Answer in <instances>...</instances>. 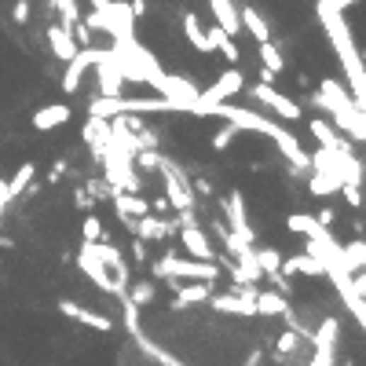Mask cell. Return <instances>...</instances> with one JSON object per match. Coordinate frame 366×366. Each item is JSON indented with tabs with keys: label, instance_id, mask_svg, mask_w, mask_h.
Segmentation results:
<instances>
[{
	"label": "cell",
	"instance_id": "obj_1",
	"mask_svg": "<svg viewBox=\"0 0 366 366\" xmlns=\"http://www.w3.org/2000/svg\"><path fill=\"white\" fill-rule=\"evenodd\" d=\"M315 15H319L322 30H326L333 52H337V62H341L344 77H348V84H352V99H355V106L366 114V62H362V55H359V48H355V40H352L348 23H344V15H341L337 8H330L326 0H319V4H315Z\"/></svg>",
	"mask_w": 366,
	"mask_h": 366
},
{
	"label": "cell",
	"instance_id": "obj_2",
	"mask_svg": "<svg viewBox=\"0 0 366 366\" xmlns=\"http://www.w3.org/2000/svg\"><path fill=\"white\" fill-rule=\"evenodd\" d=\"M158 278H190V282H217L220 278V264L217 261H180V256H161L150 264Z\"/></svg>",
	"mask_w": 366,
	"mask_h": 366
},
{
	"label": "cell",
	"instance_id": "obj_3",
	"mask_svg": "<svg viewBox=\"0 0 366 366\" xmlns=\"http://www.w3.org/2000/svg\"><path fill=\"white\" fill-rule=\"evenodd\" d=\"M158 172H161V183H165V202L176 205L180 212L195 209V195H190V183L180 176V168L172 161H165V158H158Z\"/></svg>",
	"mask_w": 366,
	"mask_h": 366
},
{
	"label": "cell",
	"instance_id": "obj_4",
	"mask_svg": "<svg viewBox=\"0 0 366 366\" xmlns=\"http://www.w3.org/2000/svg\"><path fill=\"white\" fill-rule=\"evenodd\" d=\"M147 84H150V88H158L165 99H180V103H195V99H198L195 81H187V77H180V74H165V70H158V74L147 77Z\"/></svg>",
	"mask_w": 366,
	"mask_h": 366
},
{
	"label": "cell",
	"instance_id": "obj_5",
	"mask_svg": "<svg viewBox=\"0 0 366 366\" xmlns=\"http://www.w3.org/2000/svg\"><path fill=\"white\" fill-rule=\"evenodd\" d=\"M96 81H99V96H121L125 77H121V67H118L114 48L99 52V62H96Z\"/></svg>",
	"mask_w": 366,
	"mask_h": 366
},
{
	"label": "cell",
	"instance_id": "obj_6",
	"mask_svg": "<svg viewBox=\"0 0 366 366\" xmlns=\"http://www.w3.org/2000/svg\"><path fill=\"white\" fill-rule=\"evenodd\" d=\"M77 268H81L84 275H88V278H92V282H96L103 293H110V297H125V293H121V286L114 282L110 268H106L103 261H96V256H92L88 249H84V246H81V253H77Z\"/></svg>",
	"mask_w": 366,
	"mask_h": 366
},
{
	"label": "cell",
	"instance_id": "obj_7",
	"mask_svg": "<svg viewBox=\"0 0 366 366\" xmlns=\"http://www.w3.org/2000/svg\"><path fill=\"white\" fill-rule=\"evenodd\" d=\"M165 282L176 290L172 311H187L190 304H209V297H212V282H180V278H165Z\"/></svg>",
	"mask_w": 366,
	"mask_h": 366
},
{
	"label": "cell",
	"instance_id": "obj_8",
	"mask_svg": "<svg viewBox=\"0 0 366 366\" xmlns=\"http://www.w3.org/2000/svg\"><path fill=\"white\" fill-rule=\"evenodd\" d=\"M253 99L264 103L268 110H275L282 121H300V106H297L293 99H286L282 92L275 88V84H256V88H253Z\"/></svg>",
	"mask_w": 366,
	"mask_h": 366
},
{
	"label": "cell",
	"instance_id": "obj_9",
	"mask_svg": "<svg viewBox=\"0 0 366 366\" xmlns=\"http://www.w3.org/2000/svg\"><path fill=\"white\" fill-rule=\"evenodd\" d=\"M99 52L103 48H88V45L77 48V55L67 62V70H62V92H77L81 88V77H84V70H88V67H96V62H99Z\"/></svg>",
	"mask_w": 366,
	"mask_h": 366
},
{
	"label": "cell",
	"instance_id": "obj_10",
	"mask_svg": "<svg viewBox=\"0 0 366 366\" xmlns=\"http://www.w3.org/2000/svg\"><path fill=\"white\" fill-rule=\"evenodd\" d=\"M224 217L231 220V234H239L242 242H253V227H249V217H246V198H242V190H231V195L224 198Z\"/></svg>",
	"mask_w": 366,
	"mask_h": 366
},
{
	"label": "cell",
	"instance_id": "obj_11",
	"mask_svg": "<svg viewBox=\"0 0 366 366\" xmlns=\"http://www.w3.org/2000/svg\"><path fill=\"white\" fill-rule=\"evenodd\" d=\"M110 198H114V209H118V220L136 234V220L150 212V202L143 195H128V190H118V195H110Z\"/></svg>",
	"mask_w": 366,
	"mask_h": 366
},
{
	"label": "cell",
	"instance_id": "obj_12",
	"mask_svg": "<svg viewBox=\"0 0 366 366\" xmlns=\"http://www.w3.org/2000/svg\"><path fill=\"white\" fill-rule=\"evenodd\" d=\"M242 88H246L242 70L231 67V70H224V74L217 77V84H212L209 92H198V99H202V103H224V99H231V96H239Z\"/></svg>",
	"mask_w": 366,
	"mask_h": 366
},
{
	"label": "cell",
	"instance_id": "obj_13",
	"mask_svg": "<svg viewBox=\"0 0 366 366\" xmlns=\"http://www.w3.org/2000/svg\"><path fill=\"white\" fill-rule=\"evenodd\" d=\"M59 311L67 315V319H74V322H81V326L99 330V333H110L114 330V319L110 315H99V311L84 308V304H74V300H59Z\"/></svg>",
	"mask_w": 366,
	"mask_h": 366
},
{
	"label": "cell",
	"instance_id": "obj_14",
	"mask_svg": "<svg viewBox=\"0 0 366 366\" xmlns=\"http://www.w3.org/2000/svg\"><path fill=\"white\" fill-rule=\"evenodd\" d=\"M180 239H183V249L190 253V261H217V249L209 246L205 231H202L198 224H187V227H180Z\"/></svg>",
	"mask_w": 366,
	"mask_h": 366
},
{
	"label": "cell",
	"instance_id": "obj_15",
	"mask_svg": "<svg viewBox=\"0 0 366 366\" xmlns=\"http://www.w3.org/2000/svg\"><path fill=\"white\" fill-rule=\"evenodd\" d=\"M70 118H74L70 103H48V106H40V110L33 114V128H37V132H52V128L67 125Z\"/></svg>",
	"mask_w": 366,
	"mask_h": 366
},
{
	"label": "cell",
	"instance_id": "obj_16",
	"mask_svg": "<svg viewBox=\"0 0 366 366\" xmlns=\"http://www.w3.org/2000/svg\"><path fill=\"white\" fill-rule=\"evenodd\" d=\"M209 304H212V311H220V315H246V319L256 315V300H246L239 293H212Z\"/></svg>",
	"mask_w": 366,
	"mask_h": 366
},
{
	"label": "cell",
	"instance_id": "obj_17",
	"mask_svg": "<svg viewBox=\"0 0 366 366\" xmlns=\"http://www.w3.org/2000/svg\"><path fill=\"white\" fill-rule=\"evenodd\" d=\"M209 11H212L217 26H220L227 37H239V33H242V18H239V8H234V0H209Z\"/></svg>",
	"mask_w": 366,
	"mask_h": 366
},
{
	"label": "cell",
	"instance_id": "obj_18",
	"mask_svg": "<svg viewBox=\"0 0 366 366\" xmlns=\"http://www.w3.org/2000/svg\"><path fill=\"white\" fill-rule=\"evenodd\" d=\"M308 132L319 139V147H322V150H352V143L344 139V136H337V128H333L330 121H322V118L308 121Z\"/></svg>",
	"mask_w": 366,
	"mask_h": 366
},
{
	"label": "cell",
	"instance_id": "obj_19",
	"mask_svg": "<svg viewBox=\"0 0 366 366\" xmlns=\"http://www.w3.org/2000/svg\"><path fill=\"white\" fill-rule=\"evenodd\" d=\"M84 143H88L92 147V154L99 158L103 154V147L106 143H110V118H88V121H84Z\"/></svg>",
	"mask_w": 366,
	"mask_h": 366
},
{
	"label": "cell",
	"instance_id": "obj_20",
	"mask_svg": "<svg viewBox=\"0 0 366 366\" xmlns=\"http://www.w3.org/2000/svg\"><path fill=\"white\" fill-rule=\"evenodd\" d=\"M176 231V220H158L154 212H147V217L136 220V239L150 242V239H168V234Z\"/></svg>",
	"mask_w": 366,
	"mask_h": 366
},
{
	"label": "cell",
	"instance_id": "obj_21",
	"mask_svg": "<svg viewBox=\"0 0 366 366\" xmlns=\"http://www.w3.org/2000/svg\"><path fill=\"white\" fill-rule=\"evenodd\" d=\"M205 37H209V45H212V52H220L227 62H231V67H234V62H239L242 59V52H239V45H234V37H227L217 23H212L209 30H205Z\"/></svg>",
	"mask_w": 366,
	"mask_h": 366
},
{
	"label": "cell",
	"instance_id": "obj_22",
	"mask_svg": "<svg viewBox=\"0 0 366 366\" xmlns=\"http://www.w3.org/2000/svg\"><path fill=\"white\" fill-rule=\"evenodd\" d=\"M48 45H52V52H55L62 62H70V59L77 55V40H74V33H70L67 26H52V30H48Z\"/></svg>",
	"mask_w": 366,
	"mask_h": 366
},
{
	"label": "cell",
	"instance_id": "obj_23",
	"mask_svg": "<svg viewBox=\"0 0 366 366\" xmlns=\"http://www.w3.org/2000/svg\"><path fill=\"white\" fill-rule=\"evenodd\" d=\"M239 18H242V30L256 40V45H264V40H271V30H268V23H264V15L256 11V8H242L239 11Z\"/></svg>",
	"mask_w": 366,
	"mask_h": 366
},
{
	"label": "cell",
	"instance_id": "obj_24",
	"mask_svg": "<svg viewBox=\"0 0 366 366\" xmlns=\"http://www.w3.org/2000/svg\"><path fill=\"white\" fill-rule=\"evenodd\" d=\"M183 33H187V40H190V48H195V52H212V45H209V37H205V30H202L195 11L183 15Z\"/></svg>",
	"mask_w": 366,
	"mask_h": 366
},
{
	"label": "cell",
	"instance_id": "obj_25",
	"mask_svg": "<svg viewBox=\"0 0 366 366\" xmlns=\"http://www.w3.org/2000/svg\"><path fill=\"white\" fill-rule=\"evenodd\" d=\"M33 176H37V165H33V161H23V165H18V172L8 180V198L15 202L18 195H26V187L33 183Z\"/></svg>",
	"mask_w": 366,
	"mask_h": 366
},
{
	"label": "cell",
	"instance_id": "obj_26",
	"mask_svg": "<svg viewBox=\"0 0 366 366\" xmlns=\"http://www.w3.org/2000/svg\"><path fill=\"white\" fill-rule=\"evenodd\" d=\"M256 315H290V304L282 293H256Z\"/></svg>",
	"mask_w": 366,
	"mask_h": 366
},
{
	"label": "cell",
	"instance_id": "obj_27",
	"mask_svg": "<svg viewBox=\"0 0 366 366\" xmlns=\"http://www.w3.org/2000/svg\"><path fill=\"white\" fill-rule=\"evenodd\" d=\"M256 264H261V275H264V278H275L278 271H282V253L261 246V249H256Z\"/></svg>",
	"mask_w": 366,
	"mask_h": 366
},
{
	"label": "cell",
	"instance_id": "obj_28",
	"mask_svg": "<svg viewBox=\"0 0 366 366\" xmlns=\"http://www.w3.org/2000/svg\"><path fill=\"white\" fill-rule=\"evenodd\" d=\"M308 190H311V195H319V198H326V195H337V190H341V180L326 176V172H315V176L308 180Z\"/></svg>",
	"mask_w": 366,
	"mask_h": 366
},
{
	"label": "cell",
	"instance_id": "obj_29",
	"mask_svg": "<svg viewBox=\"0 0 366 366\" xmlns=\"http://www.w3.org/2000/svg\"><path fill=\"white\" fill-rule=\"evenodd\" d=\"M261 62H264V70H271V74H282L286 70V59H282V52H278L271 40H264V45H261Z\"/></svg>",
	"mask_w": 366,
	"mask_h": 366
},
{
	"label": "cell",
	"instance_id": "obj_30",
	"mask_svg": "<svg viewBox=\"0 0 366 366\" xmlns=\"http://www.w3.org/2000/svg\"><path fill=\"white\" fill-rule=\"evenodd\" d=\"M128 300H132V304H150V300H154V282H136V286H128V293H125Z\"/></svg>",
	"mask_w": 366,
	"mask_h": 366
},
{
	"label": "cell",
	"instance_id": "obj_31",
	"mask_svg": "<svg viewBox=\"0 0 366 366\" xmlns=\"http://www.w3.org/2000/svg\"><path fill=\"white\" fill-rule=\"evenodd\" d=\"M344 308L352 311V319L359 322V330L366 333V300H362L359 293H352V297H344Z\"/></svg>",
	"mask_w": 366,
	"mask_h": 366
},
{
	"label": "cell",
	"instance_id": "obj_32",
	"mask_svg": "<svg viewBox=\"0 0 366 366\" xmlns=\"http://www.w3.org/2000/svg\"><path fill=\"white\" fill-rule=\"evenodd\" d=\"M333 337H337V319H326L315 333V348H333Z\"/></svg>",
	"mask_w": 366,
	"mask_h": 366
},
{
	"label": "cell",
	"instance_id": "obj_33",
	"mask_svg": "<svg viewBox=\"0 0 366 366\" xmlns=\"http://www.w3.org/2000/svg\"><path fill=\"white\" fill-rule=\"evenodd\" d=\"M81 234H84V242H99V239H106V234H103V220H99V217H84Z\"/></svg>",
	"mask_w": 366,
	"mask_h": 366
},
{
	"label": "cell",
	"instance_id": "obj_34",
	"mask_svg": "<svg viewBox=\"0 0 366 366\" xmlns=\"http://www.w3.org/2000/svg\"><path fill=\"white\" fill-rule=\"evenodd\" d=\"M234 136H239V128H234L231 121L220 128V132H212V150H227L231 143H234Z\"/></svg>",
	"mask_w": 366,
	"mask_h": 366
},
{
	"label": "cell",
	"instance_id": "obj_35",
	"mask_svg": "<svg viewBox=\"0 0 366 366\" xmlns=\"http://www.w3.org/2000/svg\"><path fill=\"white\" fill-rule=\"evenodd\" d=\"M297 344H300V333H297V330L278 333V348H275V355H293V352H297Z\"/></svg>",
	"mask_w": 366,
	"mask_h": 366
},
{
	"label": "cell",
	"instance_id": "obj_36",
	"mask_svg": "<svg viewBox=\"0 0 366 366\" xmlns=\"http://www.w3.org/2000/svg\"><path fill=\"white\" fill-rule=\"evenodd\" d=\"M341 195H344V202H348L352 209H362V190H359V183H341Z\"/></svg>",
	"mask_w": 366,
	"mask_h": 366
},
{
	"label": "cell",
	"instance_id": "obj_37",
	"mask_svg": "<svg viewBox=\"0 0 366 366\" xmlns=\"http://www.w3.org/2000/svg\"><path fill=\"white\" fill-rule=\"evenodd\" d=\"M15 23H30V0H15Z\"/></svg>",
	"mask_w": 366,
	"mask_h": 366
},
{
	"label": "cell",
	"instance_id": "obj_38",
	"mask_svg": "<svg viewBox=\"0 0 366 366\" xmlns=\"http://www.w3.org/2000/svg\"><path fill=\"white\" fill-rule=\"evenodd\" d=\"M315 224H319V227H326V231H330V227L337 224V217H333V209H322V212H319V217H315Z\"/></svg>",
	"mask_w": 366,
	"mask_h": 366
},
{
	"label": "cell",
	"instance_id": "obj_39",
	"mask_svg": "<svg viewBox=\"0 0 366 366\" xmlns=\"http://www.w3.org/2000/svg\"><path fill=\"white\" fill-rule=\"evenodd\" d=\"M8 202H11V198H8V183L0 180V217H4V209H8Z\"/></svg>",
	"mask_w": 366,
	"mask_h": 366
},
{
	"label": "cell",
	"instance_id": "obj_40",
	"mask_svg": "<svg viewBox=\"0 0 366 366\" xmlns=\"http://www.w3.org/2000/svg\"><path fill=\"white\" fill-rule=\"evenodd\" d=\"M330 8H337V11H344V8H352V4H359V0H326Z\"/></svg>",
	"mask_w": 366,
	"mask_h": 366
},
{
	"label": "cell",
	"instance_id": "obj_41",
	"mask_svg": "<svg viewBox=\"0 0 366 366\" xmlns=\"http://www.w3.org/2000/svg\"><path fill=\"white\" fill-rule=\"evenodd\" d=\"M88 4H92L96 11H103V8H110V0H88Z\"/></svg>",
	"mask_w": 366,
	"mask_h": 366
},
{
	"label": "cell",
	"instance_id": "obj_42",
	"mask_svg": "<svg viewBox=\"0 0 366 366\" xmlns=\"http://www.w3.org/2000/svg\"><path fill=\"white\" fill-rule=\"evenodd\" d=\"M355 293H359V297L366 300V282H359V278H355Z\"/></svg>",
	"mask_w": 366,
	"mask_h": 366
},
{
	"label": "cell",
	"instance_id": "obj_43",
	"mask_svg": "<svg viewBox=\"0 0 366 366\" xmlns=\"http://www.w3.org/2000/svg\"><path fill=\"white\" fill-rule=\"evenodd\" d=\"M256 362H261V352H253V355L246 359V366H256Z\"/></svg>",
	"mask_w": 366,
	"mask_h": 366
}]
</instances>
